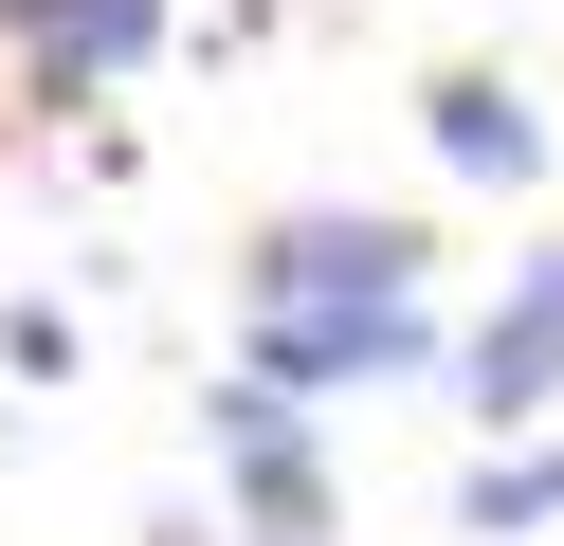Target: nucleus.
I'll use <instances>...</instances> for the list:
<instances>
[{
    "mask_svg": "<svg viewBox=\"0 0 564 546\" xmlns=\"http://www.w3.org/2000/svg\"><path fill=\"white\" fill-rule=\"evenodd\" d=\"M419 274H437V237L419 218H346V201H310V218H273L256 255H237V346L273 364V383H401L437 328H419Z\"/></svg>",
    "mask_w": 564,
    "mask_h": 546,
    "instance_id": "1",
    "label": "nucleus"
},
{
    "mask_svg": "<svg viewBox=\"0 0 564 546\" xmlns=\"http://www.w3.org/2000/svg\"><path fill=\"white\" fill-rule=\"evenodd\" d=\"M237 546H273V528H237Z\"/></svg>",
    "mask_w": 564,
    "mask_h": 546,
    "instance_id": "7",
    "label": "nucleus"
},
{
    "mask_svg": "<svg viewBox=\"0 0 564 546\" xmlns=\"http://www.w3.org/2000/svg\"><path fill=\"white\" fill-rule=\"evenodd\" d=\"M19 19V55H37V92H91V73H128L164 36V0H0Z\"/></svg>",
    "mask_w": 564,
    "mask_h": 546,
    "instance_id": "5",
    "label": "nucleus"
},
{
    "mask_svg": "<svg viewBox=\"0 0 564 546\" xmlns=\"http://www.w3.org/2000/svg\"><path fill=\"white\" fill-rule=\"evenodd\" d=\"M546 400H564V237L528 255V274H510V310L474 328V419L510 437V419H546Z\"/></svg>",
    "mask_w": 564,
    "mask_h": 546,
    "instance_id": "3",
    "label": "nucleus"
},
{
    "mask_svg": "<svg viewBox=\"0 0 564 546\" xmlns=\"http://www.w3.org/2000/svg\"><path fill=\"white\" fill-rule=\"evenodd\" d=\"M455 528H474V546H510V528H564V456H491L474 492H455Z\"/></svg>",
    "mask_w": 564,
    "mask_h": 546,
    "instance_id": "6",
    "label": "nucleus"
},
{
    "mask_svg": "<svg viewBox=\"0 0 564 546\" xmlns=\"http://www.w3.org/2000/svg\"><path fill=\"white\" fill-rule=\"evenodd\" d=\"M419 128H437L455 182H546V109H528L510 73H437V92H419Z\"/></svg>",
    "mask_w": 564,
    "mask_h": 546,
    "instance_id": "4",
    "label": "nucleus"
},
{
    "mask_svg": "<svg viewBox=\"0 0 564 546\" xmlns=\"http://www.w3.org/2000/svg\"><path fill=\"white\" fill-rule=\"evenodd\" d=\"M219 473H237V528L328 546V456L292 437V383H273V364H237V383H219Z\"/></svg>",
    "mask_w": 564,
    "mask_h": 546,
    "instance_id": "2",
    "label": "nucleus"
}]
</instances>
